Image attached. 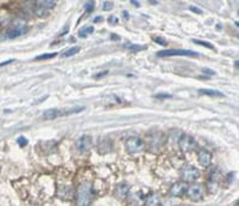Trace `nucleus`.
I'll list each match as a JSON object with an SVG mask.
<instances>
[{
    "mask_svg": "<svg viewBox=\"0 0 239 206\" xmlns=\"http://www.w3.org/2000/svg\"><path fill=\"white\" fill-rule=\"evenodd\" d=\"M93 198L92 184L90 182H83L77 188V206H90Z\"/></svg>",
    "mask_w": 239,
    "mask_h": 206,
    "instance_id": "obj_1",
    "label": "nucleus"
},
{
    "mask_svg": "<svg viewBox=\"0 0 239 206\" xmlns=\"http://www.w3.org/2000/svg\"><path fill=\"white\" fill-rule=\"evenodd\" d=\"M28 30V24L26 22L22 19V18H17L15 22H13V25L12 28L7 31V38H16L22 36L23 34H25Z\"/></svg>",
    "mask_w": 239,
    "mask_h": 206,
    "instance_id": "obj_2",
    "label": "nucleus"
},
{
    "mask_svg": "<svg viewBox=\"0 0 239 206\" xmlns=\"http://www.w3.org/2000/svg\"><path fill=\"white\" fill-rule=\"evenodd\" d=\"M185 195L193 201H200L205 195V187L200 183H194L191 186H188Z\"/></svg>",
    "mask_w": 239,
    "mask_h": 206,
    "instance_id": "obj_3",
    "label": "nucleus"
},
{
    "mask_svg": "<svg viewBox=\"0 0 239 206\" xmlns=\"http://www.w3.org/2000/svg\"><path fill=\"white\" fill-rule=\"evenodd\" d=\"M147 137H148V145L151 146V149H160L166 141L165 134L159 131L151 132Z\"/></svg>",
    "mask_w": 239,
    "mask_h": 206,
    "instance_id": "obj_4",
    "label": "nucleus"
},
{
    "mask_svg": "<svg viewBox=\"0 0 239 206\" xmlns=\"http://www.w3.org/2000/svg\"><path fill=\"white\" fill-rule=\"evenodd\" d=\"M158 56L164 58V56H199V54L194 50H188V49H166V50H160L157 53Z\"/></svg>",
    "mask_w": 239,
    "mask_h": 206,
    "instance_id": "obj_5",
    "label": "nucleus"
},
{
    "mask_svg": "<svg viewBox=\"0 0 239 206\" xmlns=\"http://www.w3.org/2000/svg\"><path fill=\"white\" fill-rule=\"evenodd\" d=\"M181 177L184 182H193L200 177V171L193 165H184L181 169Z\"/></svg>",
    "mask_w": 239,
    "mask_h": 206,
    "instance_id": "obj_6",
    "label": "nucleus"
},
{
    "mask_svg": "<svg viewBox=\"0 0 239 206\" xmlns=\"http://www.w3.org/2000/svg\"><path fill=\"white\" fill-rule=\"evenodd\" d=\"M145 147L144 140L139 137H131L126 141V149L129 153H138Z\"/></svg>",
    "mask_w": 239,
    "mask_h": 206,
    "instance_id": "obj_7",
    "label": "nucleus"
},
{
    "mask_svg": "<svg viewBox=\"0 0 239 206\" xmlns=\"http://www.w3.org/2000/svg\"><path fill=\"white\" fill-rule=\"evenodd\" d=\"M178 146L182 151H193L197 147V143L191 136L189 134H183L182 137L179 138L178 141Z\"/></svg>",
    "mask_w": 239,
    "mask_h": 206,
    "instance_id": "obj_8",
    "label": "nucleus"
},
{
    "mask_svg": "<svg viewBox=\"0 0 239 206\" xmlns=\"http://www.w3.org/2000/svg\"><path fill=\"white\" fill-rule=\"evenodd\" d=\"M55 6V1H50V0H39L36 1V5H35V13L42 17V16H46L50 8H53Z\"/></svg>",
    "mask_w": 239,
    "mask_h": 206,
    "instance_id": "obj_9",
    "label": "nucleus"
},
{
    "mask_svg": "<svg viewBox=\"0 0 239 206\" xmlns=\"http://www.w3.org/2000/svg\"><path fill=\"white\" fill-rule=\"evenodd\" d=\"M92 146V140L89 136H81V137L76 141V147L79 152L85 153L87 152Z\"/></svg>",
    "mask_w": 239,
    "mask_h": 206,
    "instance_id": "obj_10",
    "label": "nucleus"
},
{
    "mask_svg": "<svg viewBox=\"0 0 239 206\" xmlns=\"http://www.w3.org/2000/svg\"><path fill=\"white\" fill-rule=\"evenodd\" d=\"M186 188H188V184H186V182H184V181L173 183L172 187L170 188V195H171V197H175V198L183 197V195H185Z\"/></svg>",
    "mask_w": 239,
    "mask_h": 206,
    "instance_id": "obj_11",
    "label": "nucleus"
},
{
    "mask_svg": "<svg viewBox=\"0 0 239 206\" xmlns=\"http://www.w3.org/2000/svg\"><path fill=\"white\" fill-rule=\"evenodd\" d=\"M197 157H199V163H200L202 167H209L210 163H212V153L205 150V149H201L199 153H197Z\"/></svg>",
    "mask_w": 239,
    "mask_h": 206,
    "instance_id": "obj_12",
    "label": "nucleus"
},
{
    "mask_svg": "<svg viewBox=\"0 0 239 206\" xmlns=\"http://www.w3.org/2000/svg\"><path fill=\"white\" fill-rule=\"evenodd\" d=\"M129 193V186L126 184V183H121L116 187L115 189V197L116 198H124L127 197Z\"/></svg>",
    "mask_w": 239,
    "mask_h": 206,
    "instance_id": "obj_13",
    "label": "nucleus"
},
{
    "mask_svg": "<svg viewBox=\"0 0 239 206\" xmlns=\"http://www.w3.org/2000/svg\"><path fill=\"white\" fill-rule=\"evenodd\" d=\"M219 177H221L219 173L216 174V176L214 175V174L209 176V180H208V189H209V192L214 193V192L216 191V188H218V186H219V181H220V179H219Z\"/></svg>",
    "mask_w": 239,
    "mask_h": 206,
    "instance_id": "obj_14",
    "label": "nucleus"
},
{
    "mask_svg": "<svg viewBox=\"0 0 239 206\" xmlns=\"http://www.w3.org/2000/svg\"><path fill=\"white\" fill-rule=\"evenodd\" d=\"M59 116H61V112L59 109H48L42 115V117L44 120H54Z\"/></svg>",
    "mask_w": 239,
    "mask_h": 206,
    "instance_id": "obj_15",
    "label": "nucleus"
},
{
    "mask_svg": "<svg viewBox=\"0 0 239 206\" xmlns=\"http://www.w3.org/2000/svg\"><path fill=\"white\" fill-rule=\"evenodd\" d=\"M146 205L147 206H159L160 205V200H159V195L152 193L151 195H148L146 198Z\"/></svg>",
    "mask_w": 239,
    "mask_h": 206,
    "instance_id": "obj_16",
    "label": "nucleus"
},
{
    "mask_svg": "<svg viewBox=\"0 0 239 206\" xmlns=\"http://www.w3.org/2000/svg\"><path fill=\"white\" fill-rule=\"evenodd\" d=\"M201 95H207V96H212V97H224V93L218 90H212V89H201L199 90Z\"/></svg>",
    "mask_w": 239,
    "mask_h": 206,
    "instance_id": "obj_17",
    "label": "nucleus"
},
{
    "mask_svg": "<svg viewBox=\"0 0 239 206\" xmlns=\"http://www.w3.org/2000/svg\"><path fill=\"white\" fill-rule=\"evenodd\" d=\"M124 48L131 50V53H136V52H140V50H144L146 49L145 46H139V45H134V43H124Z\"/></svg>",
    "mask_w": 239,
    "mask_h": 206,
    "instance_id": "obj_18",
    "label": "nucleus"
},
{
    "mask_svg": "<svg viewBox=\"0 0 239 206\" xmlns=\"http://www.w3.org/2000/svg\"><path fill=\"white\" fill-rule=\"evenodd\" d=\"M93 31H94L93 26H85V28H83L81 30L79 31V37L85 38L86 36H89L90 34H92Z\"/></svg>",
    "mask_w": 239,
    "mask_h": 206,
    "instance_id": "obj_19",
    "label": "nucleus"
},
{
    "mask_svg": "<svg viewBox=\"0 0 239 206\" xmlns=\"http://www.w3.org/2000/svg\"><path fill=\"white\" fill-rule=\"evenodd\" d=\"M80 52V47H72V48H70V49H67L65 53L62 54V58H68V56H72V55H76L77 53H79Z\"/></svg>",
    "mask_w": 239,
    "mask_h": 206,
    "instance_id": "obj_20",
    "label": "nucleus"
},
{
    "mask_svg": "<svg viewBox=\"0 0 239 206\" xmlns=\"http://www.w3.org/2000/svg\"><path fill=\"white\" fill-rule=\"evenodd\" d=\"M193 42H194V43H196V45H200V46L206 47V48H208V49H212V50H214V49H215V48H214V46H213L212 43L207 42V41H201V40H196V38H194Z\"/></svg>",
    "mask_w": 239,
    "mask_h": 206,
    "instance_id": "obj_21",
    "label": "nucleus"
},
{
    "mask_svg": "<svg viewBox=\"0 0 239 206\" xmlns=\"http://www.w3.org/2000/svg\"><path fill=\"white\" fill-rule=\"evenodd\" d=\"M57 54L56 53H48V54H42V55H37L35 58V60H48V59H53L55 58Z\"/></svg>",
    "mask_w": 239,
    "mask_h": 206,
    "instance_id": "obj_22",
    "label": "nucleus"
},
{
    "mask_svg": "<svg viewBox=\"0 0 239 206\" xmlns=\"http://www.w3.org/2000/svg\"><path fill=\"white\" fill-rule=\"evenodd\" d=\"M113 7H114V2H111V1H105L103 5L104 11H110V10H113Z\"/></svg>",
    "mask_w": 239,
    "mask_h": 206,
    "instance_id": "obj_23",
    "label": "nucleus"
},
{
    "mask_svg": "<svg viewBox=\"0 0 239 206\" xmlns=\"http://www.w3.org/2000/svg\"><path fill=\"white\" fill-rule=\"evenodd\" d=\"M154 42L157 43H159V45H162V46H168V42H166V40L163 37H154Z\"/></svg>",
    "mask_w": 239,
    "mask_h": 206,
    "instance_id": "obj_24",
    "label": "nucleus"
},
{
    "mask_svg": "<svg viewBox=\"0 0 239 206\" xmlns=\"http://www.w3.org/2000/svg\"><path fill=\"white\" fill-rule=\"evenodd\" d=\"M17 141H18V144H19V146H21V147H23V146H25L26 144H28V140H26V138H24V137H19L18 139H17Z\"/></svg>",
    "mask_w": 239,
    "mask_h": 206,
    "instance_id": "obj_25",
    "label": "nucleus"
},
{
    "mask_svg": "<svg viewBox=\"0 0 239 206\" xmlns=\"http://www.w3.org/2000/svg\"><path fill=\"white\" fill-rule=\"evenodd\" d=\"M117 22H118V19H117L116 17H114V16H110V17H109V23L110 24L115 25V24H117Z\"/></svg>",
    "mask_w": 239,
    "mask_h": 206,
    "instance_id": "obj_26",
    "label": "nucleus"
},
{
    "mask_svg": "<svg viewBox=\"0 0 239 206\" xmlns=\"http://www.w3.org/2000/svg\"><path fill=\"white\" fill-rule=\"evenodd\" d=\"M93 5H94V2H87L86 5H85V7H86V11L87 12H90V11H92L93 10Z\"/></svg>",
    "mask_w": 239,
    "mask_h": 206,
    "instance_id": "obj_27",
    "label": "nucleus"
},
{
    "mask_svg": "<svg viewBox=\"0 0 239 206\" xmlns=\"http://www.w3.org/2000/svg\"><path fill=\"white\" fill-rule=\"evenodd\" d=\"M157 98H170L171 95H168V93H162V95H155Z\"/></svg>",
    "mask_w": 239,
    "mask_h": 206,
    "instance_id": "obj_28",
    "label": "nucleus"
},
{
    "mask_svg": "<svg viewBox=\"0 0 239 206\" xmlns=\"http://www.w3.org/2000/svg\"><path fill=\"white\" fill-rule=\"evenodd\" d=\"M190 10H191L193 12H196V13H199V15H201V13H202V10H200L199 7H194V6H191V7H190Z\"/></svg>",
    "mask_w": 239,
    "mask_h": 206,
    "instance_id": "obj_29",
    "label": "nucleus"
},
{
    "mask_svg": "<svg viewBox=\"0 0 239 206\" xmlns=\"http://www.w3.org/2000/svg\"><path fill=\"white\" fill-rule=\"evenodd\" d=\"M203 72H205V73H208V74H215V72H213V71L207 69H203Z\"/></svg>",
    "mask_w": 239,
    "mask_h": 206,
    "instance_id": "obj_30",
    "label": "nucleus"
},
{
    "mask_svg": "<svg viewBox=\"0 0 239 206\" xmlns=\"http://www.w3.org/2000/svg\"><path fill=\"white\" fill-rule=\"evenodd\" d=\"M131 2L133 4V5H134V6H136V7H138V6H140V2H138V1H134V0H131Z\"/></svg>",
    "mask_w": 239,
    "mask_h": 206,
    "instance_id": "obj_31",
    "label": "nucleus"
},
{
    "mask_svg": "<svg viewBox=\"0 0 239 206\" xmlns=\"http://www.w3.org/2000/svg\"><path fill=\"white\" fill-rule=\"evenodd\" d=\"M102 21H103L102 17H96V18H94V22H102Z\"/></svg>",
    "mask_w": 239,
    "mask_h": 206,
    "instance_id": "obj_32",
    "label": "nucleus"
},
{
    "mask_svg": "<svg viewBox=\"0 0 239 206\" xmlns=\"http://www.w3.org/2000/svg\"><path fill=\"white\" fill-rule=\"evenodd\" d=\"M123 15H124V18H128V13H127L126 11H123Z\"/></svg>",
    "mask_w": 239,
    "mask_h": 206,
    "instance_id": "obj_33",
    "label": "nucleus"
},
{
    "mask_svg": "<svg viewBox=\"0 0 239 206\" xmlns=\"http://www.w3.org/2000/svg\"><path fill=\"white\" fill-rule=\"evenodd\" d=\"M151 4H153V5H155V4H158V1H149Z\"/></svg>",
    "mask_w": 239,
    "mask_h": 206,
    "instance_id": "obj_34",
    "label": "nucleus"
}]
</instances>
